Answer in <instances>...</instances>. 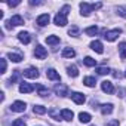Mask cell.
I'll use <instances>...</instances> for the list:
<instances>
[{"label": "cell", "instance_id": "obj_1", "mask_svg": "<svg viewBox=\"0 0 126 126\" xmlns=\"http://www.w3.org/2000/svg\"><path fill=\"white\" fill-rule=\"evenodd\" d=\"M102 6V3H94V5H89L86 2H82L80 3V11H82V15L83 16H89L92 11H96Z\"/></svg>", "mask_w": 126, "mask_h": 126}, {"label": "cell", "instance_id": "obj_2", "mask_svg": "<svg viewBox=\"0 0 126 126\" xmlns=\"http://www.w3.org/2000/svg\"><path fill=\"white\" fill-rule=\"evenodd\" d=\"M53 22H55V25H58V27H64V25H67V24H68L67 15H64L62 12H58L56 16H55V19H53Z\"/></svg>", "mask_w": 126, "mask_h": 126}, {"label": "cell", "instance_id": "obj_3", "mask_svg": "<svg viewBox=\"0 0 126 126\" xmlns=\"http://www.w3.org/2000/svg\"><path fill=\"white\" fill-rule=\"evenodd\" d=\"M24 24V18L21 15H14L9 21H8V28H12V27H16V25H22Z\"/></svg>", "mask_w": 126, "mask_h": 126}, {"label": "cell", "instance_id": "obj_4", "mask_svg": "<svg viewBox=\"0 0 126 126\" xmlns=\"http://www.w3.org/2000/svg\"><path fill=\"white\" fill-rule=\"evenodd\" d=\"M122 34V30L120 28H114V30H110V31H105V39L108 40V42H114L119 36Z\"/></svg>", "mask_w": 126, "mask_h": 126}, {"label": "cell", "instance_id": "obj_5", "mask_svg": "<svg viewBox=\"0 0 126 126\" xmlns=\"http://www.w3.org/2000/svg\"><path fill=\"white\" fill-rule=\"evenodd\" d=\"M22 76H24V77H28V79H37V77H39V71H37V68H34V67H28L27 70L22 71Z\"/></svg>", "mask_w": 126, "mask_h": 126}, {"label": "cell", "instance_id": "obj_6", "mask_svg": "<svg viewBox=\"0 0 126 126\" xmlns=\"http://www.w3.org/2000/svg\"><path fill=\"white\" fill-rule=\"evenodd\" d=\"M25 108H27V104L22 102V101H15L11 105V110L15 111V113H22V111H25Z\"/></svg>", "mask_w": 126, "mask_h": 126}, {"label": "cell", "instance_id": "obj_7", "mask_svg": "<svg viewBox=\"0 0 126 126\" xmlns=\"http://www.w3.org/2000/svg\"><path fill=\"white\" fill-rule=\"evenodd\" d=\"M34 55H36L37 59H45V58L47 56V52H46V49H45L42 45H37L36 49H34Z\"/></svg>", "mask_w": 126, "mask_h": 126}, {"label": "cell", "instance_id": "obj_8", "mask_svg": "<svg viewBox=\"0 0 126 126\" xmlns=\"http://www.w3.org/2000/svg\"><path fill=\"white\" fill-rule=\"evenodd\" d=\"M49 21H50V16H49V14H43V15L37 16V19H36L37 25H40V27H45V25H47V24H49Z\"/></svg>", "mask_w": 126, "mask_h": 126}, {"label": "cell", "instance_id": "obj_9", "mask_svg": "<svg viewBox=\"0 0 126 126\" xmlns=\"http://www.w3.org/2000/svg\"><path fill=\"white\" fill-rule=\"evenodd\" d=\"M34 91V86L31 83H27V82H22L19 85V92L21 94H31Z\"/></svg>", "mask_w": 126, "mask_h": 126}, {"label": "cell", "instance_id": "obj_10", "mask_svg": "<svg viewBox=\"0 0 126 126\" xmlns=\"http://www.w3.org/2000/svg\"><path fill=\"white\" fill-rule=\"evenodd\" d=\"M53 91H55V94H56L58 96H65L67 92H68V88H67L65 85H56Z\"/></svg>", "mask_w": 126, "mask_h": 126}, {"label": "cell", "instance_id": "obj_11", "mask_svg": "<svg viewBox=\"0 0 126 126\" xmlns=\"http://www.w3.org/2000/svg\"><path fill=\"white\" fill-rule=\"evenodd\" d=\"M101 89H102L105 94H113V92H114V86H113V83L108 82V80H104V82L101 83Z\"/></svg>", "mask_w": 126, "mask_h": 126}, {"label": "cell", "instance_id": "obj_12", "mask_svg": "<svg viewBox=\"0 0 126 126\" xmlns=\"http://www.w3.org/2000/svg\"><path fill=\"white\" fill-rule=\"evenodd\" d=\"M71 99H73L76 104H79V105H80V104H83V102L86 101L85 95H83V94H80V92H73V94H71Z\"/></svg>", "mask_w": 126, "mask_h": 126}, {"label": "cell", "instance_id": "obj_13", "mask_svg": "<svg viewBox=\"0 0 126 126\" xmlns=\"http://www.w3.org/2000/svg\"><path fill=\"white\" fill-rule=\"evenodd\" d=\"M18 40L22 42L24 45H28V43L31 42V36H30V33H27V31H21V33L18 34Z\"/></svg>", "mask_w": 126, "mask_h": 126}, {"label": "cell", "instance_id": "obj_14", "mask_svg": "<svg viewBox=\"0 0 126 126\" xmlns=\"http://www.w3.org/2000/svg\"><path fill=\"white\" fill-rule=\"evenodd\" d=\"M61 116H62V119H64V120L71 122V120H73V117H74V113H73L71 110H68V108H64V110L61 111Z\"/></svg>", "mask_w": 126, "mask_h": 126}, {"label": "cell", "instance_id": "obj_15", "mask_svg": "<svg viewBox=\"0 0 126 126\" xmlns=\"http://www.w3.org/2000/svg\"><path fill=\"white\" fill-rule=\"evenodd\" d=\"M91 49L95 50V52H98V53H102V52H104V46H102V43H101L99 40L92 42V43H91Z\"/></svg>", "mask_w": 126, "mask_h": 126}, {"label": "cell", "instance_id": "obj_16", "mask_svg": "<svg viewBox=\"0 0 126 126\" xmlns=\"http://www.w3.org/2000/svg\"><path fill=\"white\" fill-rule=\"evenodd\" d=\"M46 76H47V79H50V80H61V76L56 73V70H53V68H49L47 71H46Z\"/></svg>", "mask_w": 126, "mask_h": 126}, {"label": "cell", "instance_id": "obj_17", "mask_svg": "<svg viewBox=\"0 0 126 126\" xmlns=\"http://www.w3.org/2000/svg\"><path fill=\"white\" fill-rule=\"evenodd\" d=\"M49 116H50L52 119H55V120H58V122H59V120L62 119V116H61V113H59V110H58V108H55V107L49 110Z\"/></svg>", "mask_w": 126, "mask_h": 126}, {"label": "cell", "instance_id": "obj_18", "mask_svg": "<svg viewBox=\"0 0 126 126\" xmlns=\"http://www.w3.org/2000/svg\"><path fill=\"white\" fill-rule=\"evenodd\" d=\"M62 56H64V58H74L76 52H74L73 47H65L64 50H62Z\"/></svg>", "mask_w": 126, "mask_h": 126}, {"label": "cell", "instance_id": "obj_19", "mask_svg": "<svg viewBox=\"0 0 126 126\" xmlns=\"http://www.w3.org/2000/svg\"><path fill=\"white\" fill-rule=\"evenodd\" d=\"M67 71H68V76L70 77H77L79 76V70L76 65H68L67 67Z\"/></svg>", "mask_w": 126, "mask_h": 126}, {"label": "cell", "instance_id": "obj_20", "mask_svg": "<svg viewBox=\"0 0 126 126\" xmlns=\"http://www.w3.org/2000/svg\"><path fill=\"white\" fill-rule=\"evenodd\" d=\"M83 85H86L88 88H94L96 85V79L95 77H85L83 79Z\"/></svg>", "mask_w": 126, "mask_h": 126}, {"label": "cell", "instance_id": "obj_21", "mask_svg": "<svg viewBox=\"0 0 126 126\" xmlns=\"http://www.w3.org/2000/svg\"><path fill=\"white\" fill-rule=\"evenodd\" d=\"M101 113L102 114H111L113 113V104H102L101 105Z\"/></svg>", "mask_w": 126, "mask_h": 126}, {"label": "cell", "instance_id": "obj_22", "mask_svg": "<svg viewBox=\"0 0 126 126\" xmlns=\"http://www.w3.org/2000/svg\"><path fill=\"white\" fill-rule=\"evenodd\" d=\"M119 53H120L122 59H126V42L119 43Z\"/></svg>", "mask_w": 126, "mask_h": 126}, {"label": "cell", "instance_id": "obj_23", "mask_svg": "<svg viewBox=\"0 0 126 126\" xmlns=\"http://www.w3.org/2000/svg\"><path fill=\"white\" fill-rule=\"evenodd\" d=\"M8 58H9L11 61H14V62H21V61H22V55H19V53H14V52L8 53Z\"/></svg>", "mask_w": 126, "mask_h": 126}, {"label": "cell", "instance_id": "obj_24", "mask_svg": "<svg viewBox=\"0 0 126 126\" xmlns=\"http://www.w3.org/2000/svg\"><path fill=\"white\" fill-rule=\"evenodd\" d=\"M98 31H99V30H98V27H96V25L88 27V28L85 30V33H86L88 36H96V34H98Z\"/></svg>", "mask_w": 126, "mask_h": 126}, {"label": "cell", "instance_id": "obj_25", "mask_svg": "<svg viewBox=\"0 0 126 126\" xmlns=\"http://www.w3.org/2000/svg\"><path fill=\"white\" fill-rule=\"evenodd\" d=\"M46 43L47 45H52V46L53 45H58L59 43V37L58 36H47L46 37Z\"/></svg>", "mask_w": 126, "mask_h": 126}, {"label": "cell", "instance_id": "obj_26", "mask_svg": "<svg viewBox=\"0 0 126 126\" xmlns=\"http://www.w3.org/2000/svg\"><path fill=\"white\" fill-rule=\"evenodd\" d=\"M79 119H80V122H82V123H89L92 117H91V114H89V113H80V114H79Z\"/></svg>", "mask_w": 126, "mask_h": 126}, {"label": "cell", "instance_id": "obj_27", "mask_svg": "<svg viewBox=\"0 0 126 126\" xmlns=\"http://www.w3.org/2000/svg\"><path fill=\"white\" fill-rule=\"evenodd\" d=\"M33 111L36 113V114H45L46 111H47V108L46 107H43V105H34V108H33Z\"/></svg>", "mask_w": 126, "mask_h": 126}, {"label": "cell", "instance_id": "obj_28", "mask_svg": "<svg viewBox=\"0 0 126 126\" xmlns=\"http://www.w3.org/2000/svg\"><path fill=\"white\" fill-rule=\"evenodd\" d=\"M83 62H85V65H88V67H95L96 65V61L94 58H91V56H86L83 59Z\"/></svg>", "mask_w": 126, "mask_h": 126}, {"label": "cell", "instance_id": "obj_29", "mask_svg": "<svg viewBox=\"0 0 126 126\" xmlns=\"http://www.w3.org/2000/svg\"><path fill=\"white\" fill-rule=\"evenodd\" d=\"M99 76H105V74H108V73H111V70L108 68V67H98L96 70H95Z\"/></svg>", "mask_w": 126, "mask_h": 126}, {"label": "cell", "instance_id": "obj_30", "mask_svg": "<svg viewBox=\"0 0 126 126\" xmlns=\"http://www.w3.org/2000/svg\"><path fill=\"white\" fill-rule=\"evenodd\" d=\"M37 92H39L40 96H47V95H49V91H47L43 85H39V86H37Z\"/></svg>", "mask_w": 126, "mask_h": 126}, {"label": "cell", "instance_id": "obj_31", "mask_svg": "<svg viewBox=\"0 0 126 126\" xmlns=\"http://www.w3.org/2000/svg\"><path fill=\"white\" fill-rule=\"evenodd\" d=\"M117 15H120L122 18H126V6H117L116 8Z\"/></svg>", "mask_w": 126, "mask_h": 126}, {"label": "cell", "instance_id": "obj_32", "mask_svg": "<svg viewBox=\"0 0 126 126\" xmlns=\"http://www.w3.org/2000/svg\"><path fill=\"white\" fill-rule=\"evenodd\" d=\"M68 34H70V36H79V27H77V25H73V27L68 30Z\"/></svg>", "mask_w": 126, "mask_h": 126}, {"label": "cell", "instance_id": "obj_33", "mask_svg": "<svg viewBox=\"0 0 126 126\" xmlns=\"http://www.w3.org/2000/svg\"><path fill=\"white\" fill-rule=\"evenodd\" d=\"M12 126H25V122H24L22 119H16V120L12 123Z\"/></svg>", "mask_w": 126, "mask_h": 126}, {"label": "cell", "instance_id": "obj_34", "mask_svg": "<svg viewBox=\"0 0 126 126\" xmlns=\"http://www.w3.org/2000/svg\"><path fill=\"white\" fill-rule=\"evenodd\" d=\"M18 76H19V70H15V73H14V76L11 77V83H14V82H16V80H18Z\"/></svg>", "mask_w": 126, "mask_h": 126}, {"label": "cell", "instance_id": "obj_35", "mask_svg": "<svg viewBox=\"0 0 126 126\" xmlns=\"http://www.w3.org/2000/svg\"><path fill=\"white\" fill-rule=\"evenodd\" d=\"M0 62H2V73H6V59L2 58V59H0Z\"/></svg>", "mask_w": 126, "mask_h": 126}, {"label": "cell", "instance_id": "obj_36", "mask_svg": "<svg viewBox=\"0 0 126 126\" xmlns=\"http://www.w3.org/2000/svg\"><path fill=\"white\" fill-rule=\"evenodd\" d=\"M120 123H119V120H111V122H108L105 126H119Z\"/></svg>", "mask_w": 126, "mask_h": 126}, {"label": "cell", "instance_id": "obj_37", "mask_svg": "<svg viewBox=\"0 0 126 126\" xmlns=\"http://www.w3.org/2000/svg\"><path fill=\"white\" fill-rule=\"evenodd\" d=\"M8 5H9L11 8H15V6H18V5H19V2H8Z\"/></svg>", "mask_w": 126, "mask_h": 126}, {"label": "cell", "instance_id": "obj_38", "mask_svg": "<svg viewBox=\"0 0 126 126\" xmlns=\"http://www.w3.org/2000/svg\"><path fill=\"white\" fill-rule=\"evenodd\" d=\"M30 5L31 6H39V5H42V2H34V0H30Z\"/></svg>", "mask_w": 126, "mask_h": 126}, {"label": "cell", "instance_id": "obj_39", "mask_svg": "<svg viewBox=\"0 0 126 126\" xmlns=\"http://www.w3.org/2000/svg\"><path fill=\"white\" fill-rule=\"evenodd\" d=\"M113 76H114L116 79H120V77H122V74H120V73H117V71H113Z\"/></svg>", "mask_w": 126, "mask_h": 126}, {"label": "cell", "instance_id": "obj_40", "mask_svg": "<svg viewBox=\"0 0 126 126\" xmlns=\"http://www.w3.org/2000/svg\"><path fill=\"white\" fill-rule=\"evenodd\" d=\"M125 77H126V71H125Z\"/></svg>", "mask_w": 126, "mask_h": 126}]
</instances>
